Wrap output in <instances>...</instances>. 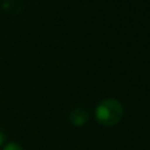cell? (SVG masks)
Instances as JSON below:
<instances>
[{"label": "cell", "instance_id": "obj_1", "mask_svg": "<svg viewBox=\"0 0 150 150\" xmlns=\"http://www.w3.org/2000/svg\"><path fill=\"white\" fill-rule=\"evenodd\" d=\"M124 109L122 103L116 98H105L100 102L95 109L96 121L103 127H114L123 117Z\"/></svg>", "mask_w": 150, "mask_h": 150}, {"label": "cell", "instance_id": "obj_4", "mask_svg": "<svg viewBox=\"0 0 150 150\" xmlns=\"http://www.w3.org/2000/svg\"><path fill=\"white\" fill-rule=\"evenodd\" d=\"M5 139H6V134H5V131H4V130L0 128V146L4 144Z\"/></svg>", "mask_w": 150, "mask_h": 150}, {"label": "cell", "instance_id": "obj_3", "mask_svg": "<svg viewBox=\"0 0 150 150\" xmlns=\"http://www.w3.org/2000/svg\"><path fill=\"white\" fill-rule=\"evenodd\" d=\"M2 150H22L21 145L19 143H15V142H11L8 143L7 145H5V148Z\"/></svg>", "mask_w": 150, "mask_h": 150}, {"label": "cell", "instance_id": "obj_2", "mask_svg": "<svg viewBox=\"0 0 150 150\" xmlns=\"http://www.w3.org/2000/svg\"><path fill=\"white\" fill-rule=\"evenodd\" d=\"M88 117H89L88 112L82 108H75L74 110H71L70 116H69L70 122L76 127H81L86 124V122L88 121Z\"/></svg>", "mask_w": 150, "mask_h": 150}]
</instances>
